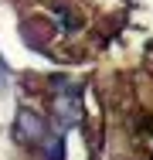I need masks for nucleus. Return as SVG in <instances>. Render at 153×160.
Returning <instances> with one entry per match:
<instances>
[{"label": "nucleus", "mask_w": 153, "mask_h": 160, "mask_svg": "<svg viewBox=\"0 0 153 160\" xmlns=\"http://www.w3.org/2000/svg\"><path fill=\"white\" fill-rule=\"evenodd\" d=\"M82 119V89L75 82H61L55 92V123L61 129H72Z\"/></svg>", "instance_id": "f257e3e1"}, {"label": "nucleus", "mask_w": 153, "mask_h": 160, "mask_svg": "<svg viewBox=\"0 0 153 160\" xmlns=\"http://www.w3.org/2000/svg\"><path fill=\"white\" fill-rule=\"evenodd\" d=\"M14 133H17L21 143H37V147H41V140L48 136V133H44V119H41L37 112H31V109H21V112H17Z\"/></svg>", "instance_id": "f03ea898"}, {"label": "nucleus", "mask_w": 153, "mask_h": 160, "mask_svg": "<svg viewBox=\"0 0 153 160\" xmlns=\"http://www.w3.org/2000/svg\"><path fill=\"white\" fill-rule=\"evenodd\" d=\"M41 147H44L48 160H65V136H44Z\"/></svg>", "instance_id": "7ed1b4c3"}]
</instances>
